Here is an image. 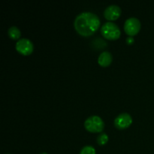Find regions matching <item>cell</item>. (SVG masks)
<instances>
[{
    "instance_id": "obj_1",
    "label": "cell",
    "mask_w": 154,
    "mask_h": 154,
    "mask_svg": "<svg viewBox=\"0 0 154 154\" xmlns=\"http://www.w3.org/2000/svg\"><path fill=\"white\" fill-rule=\"evenodd\" d=\"M101 21L96 14L91 11H84L77 15L74 21L76 31L83 36L93 35L100 26Z\"/></svg>"
},
{
    "instance_id": "obj_2",
    "label": "cell",
    "mask_w": 154,
    "mask_h": 154,
    "mask_svg": "<svg viewBox=\"0 0 154 154\" xmlns=\"http://www.w3.org/2000/svg\"><path fill=\"white\" fill-rule=\"evenodd\" d=\"M102 35L110 40H114L120 36L121 32L118 26L111 21L105 23L101 28Z\"/></svg>"
},
{
    "instance_id": "obj_3",
    "label": "cell",
    "mask_w": 154,
    "mask_h": 154,
    "mask_svg": "<svg viewBox=\"0 0 154 154\" xmlns=\"http://www.w3.org/2000/svg\"><path fill=\"white\" fill-rule=\"evenodd\" d=\"M84 127L90 132H101L105 128V123L99 116L92 115L86 119Z\"/></svg>"
},
{
    "instance_id": "obj_4",
    "label": "cell",
    "mask_w": 154,
    "mask_h": 154,
    "mask_svg": "<svg viewBox=\"0 0 154 154\" xmlns=\"http://www.w3.org/2000/svg\"><path fill=\"white\" fill-rule=\"evenodd\" d=\"M141 29V21L135 17L127 18L124 23V30L129 35L133 36L139 32Z\"/></svg>"
},
{
    "instance_id": "obj_5",
    "label": "cell",
    "mask_w": 154,
    "mask_h": 154,
    "mask_svg": "<svg viewBox=\"0 0 154 154\" xmlns=\"http://www.w3.org/2000/svg\"><path fill=\"white\" fill-rule=\"evenodd\" d=\"M16 50L23 55H29L32 53L34 45L32 42L27 38H22L18 39L15 45Z\"/></svg>"
},
{
    "instance_id": "obj_6",
    "label": "cell",
    "mask_w": 154,
    "mask_h": 154,
    "mask_svg": "<svg viewBox=\"0 0 154 154\" xmlns=\"http://www.w3.org/2000/svg\"><path fill=\"white\" fill-rule=\"evenodd\" d=\"M114 123L117 129H126L132 123V117L129 113H121L114 119Z\"/></svg>"
},
{
    "instance_id": "obj_7",
    "label": "cell",
    "mask_w": 154,
    "mask_h": 154,
    "mask_svg": "<svg viewBox=\"0 0 154 154\" xmlns=\"http://www.w3.org/2000/svg\"><path fill=\"white\" fill-rule=\"evenodd\" d=\"M121 14V8L117 5H110L104 11V16L108 20H117Z\"/></svg>"
},
{
    "instance_id": "obj_8",
    "label": "cell",
    "mask_w": 154,
    "mask_h": 154,
    "mask_svg": "<svg viewBox=\"0 0 154 154\" xmlns=\"http://www.w3.org/2000/svg\"><path fill=\"white\" fill-rule=\"evenodd\" d=\"M112 60V54L109 51H103L99 54V57H98V63L100 66L106 67L111 64Z\"/></svg>"
},
{
    "instance_id": "obj_9",
    "label": "cell",
    "mask_w": 154,
    "mask_h": 154,
    "mask_svg": "<svg viewBox=\"0 0 154 154\" xmlns=\"http://www.w3.org/2000/svg\"><path fill=\"white\" fill-rule=\"evenodd\" d=\"M8 34L9 37L12 39H18L21 35V32L20 29L16 26H11L8 30Z\"/></svg>"
},
{
    "instance_id": "obj_10",
    "label": "cell",
    "mask_w": 154,
    "mask_h": 154,
    "mask_svg": "<svg viewBox=\"0 0 154 154\" xmlns=\"http://www.w3.org/2000/svg\"><path fill=\"white\" fill-rule=\"evenodd\" d=\"M97 143L99 145H105L108 141V135L105 132H101L97 137Z\"/></svg>"
},
{
    "instance_id": "obj_11",
    "label": "cell",
    "mask_w": 154,
    "mask_h": 154,
    "mask_svg": "<svg viewBox=\"0 0 154 154\" xmlns=\"http://www.w3.org/2000/svg\"><path fill=\"white\" fill-rule=\"evenodd\" d=\"M80 154H96V149L91 145H86L81 149Z\"/></svg>"
},
{
    "instance_id": "obj_12",
    "label": "cell",
    "mask_w": 154,
    "mask_h": 154,
    "mask_svg": "<svg viewBox=\"0 0 154 154\" xmlns=\"http://www.w3.org/2000/svg\"><path fill=\"white\" fill-rule=\"evenodd\" d=\"M133 42H134V38L132 36H129V37L126 38V42H127L128 44H132L133 43Z\"/></svg>"
},
{
    "instance_id": "obj_13",
    "label": "cell",
    "mask_w": 154,
    "mask_h": 154,
    "mask_svg": "<svg viewBox=\"0 0 154 154\" xmlns=\"http://www.w3.org/2000/svg\"><path fill=\"white\" fill-rule=\"evenodd\" d=\"M41 154H48V153H45V152H44V153H42Z\"/></svg>"
},
{
    "instance_id": "obj_14",
    "label": "cell",
    "mask_w": 154,
    "mask_h": 154,
    "mask_svg": "<svg viewBox=\"0 0 154 154\" xmlns=\"http://www.w3.org/2000/svg\"><path fill=\"white\" fill-rule=\"evenodd\" d=\"M6 154H10V153H6Z\"/></svg>"
}]
</instances>
